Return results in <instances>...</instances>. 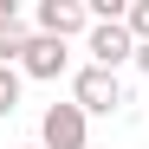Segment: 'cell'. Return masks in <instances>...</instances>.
Instances as JSON below:
<instances>
[{
  "instance_id": "cell-7",
  "label": "cell",
  "mask_w": 149,
  "mask_h": 149,
  "mask_svg": "<svg viewBox=\"0 0 149 149\" xmlns=\"http://www.w3.org/2000/svg\"><path fill=\"white\" fill-rule=\"evenodd\" d=\"M13 110H19V71L0 65V117H13Z\"/></svg>"
},
{
  "instance_id": "cell-1",
  "label": "cell",
  "mask_w": 149,
  "mask_h": 149,
  "mask_svg": "<svg viewBox=\"0 0 149 149\" xmlns=\"http://www.w3.org/2000/svg\"><path fill=\"white\" fill-rule=\"evenodd\" d=\"M71 104H78L84 117H110V110L123 104V84H117V71H104V65H84L78 78H71Z\"/></svg>"
},
{
  "instance_id": "cell-5",
  "label": "cell",
  "mask_w": 149,
  "mask_h": 149,
  "mask_svg": "<svg viewBox=\"0 0 149 149\" xmlns=\"http://www.w3.org/2000/svg\"><path fill=\"white\" fill-rule=\"evenodd\" d=\"M65 39H45V33H33V45H26V58H19V71H26V78H58L65 71Z\"/></svg>"
},
{
  "instance_id": "cell-4",
  "label": "cell",
  "mask_w": 149,
  "mask_h": 149,
  "mask_svg": "<svg viewBox=\"0 0 149 149\" xmlns=\"http://www.w3.org/2000/svg\"><path fill=\"white\" fill-rule=\"evenodd\" d=\"M97 19L84 0H39V33L45 39H71V33H91Z\"/></svg>"
},
{
  "instance_id": "cell-9",
  "label": "cell",
  "mask_w": 149,
  "mask_h": 149,
  "mask_svg": "<svg viewBox=\"0 0 149 149\" xmlns=\"http://www.w3.org/2000/svg\"><path fill=\"white\" fill-rule=\"evenodd\" d=\"M136 71H143V78H149V45H136Z\"/></svg>"
},
{
  "instance_id": "cell-8",
  "label": "cell",
  "mask_w": 149,
  "mask_h": 149,
  "mask_svg": "<svg viewBox=\"0 0 149 149\" xmlns=\"http://www.w3.org/2000/svg\"><path fill=\"white\" fill-rule=\"evenodd\" d=\"M123 26H130V39H136V45H149V0H130Z\"/></svg>"
},
{
  "instance_id": "cell-10",
  "label": "cell",
  "mask_w": 149,
  "mask_h": 149,
  "mask_svg": "<svg viewBox=\"0 0 149 149\" xmlns=\"http://www.w3.org/2000/svg\"><path fill=\"white\" fill-rule=\"evenodd\" d=\"M26 149H39V143H26Z\"/></svg>"
},
{
  "instance_id": "cell-3",
  "label": "cell",
  "mask_w": 149,
  "mask_h": 149,
  "mask_svg": "<svg viewBox=\"0 0 149 149\" xmlns=\"http://www.w3.org/2000/svg\"><path fill=\"white\" fill-rule=\"evenodd\" d=\"M84 52H91V65L117 71V65H130V58H136V39H130V26H123V19H104V26H91V33H84Z\"/></svg>"
},
{
  "instance_id": "cell-6",
  "label": "cell",
  "mask_w": 149,
  "mask_h": 149,
  "mask_svg": "<svg viewBox=\"0 0 149 149\" xmlns=\"http://www.w3.org/2000/svg\"><path fill=\"white\" fill-rule=\"evenodd\" d=\"M26 45H33V33H26V19H0V65H19L26 58Z\"/></svg>"
},
{
  "instance_id": "cell-2",
  "label": "cell",
  "mask_w": 149,
  "mask_h": 149,
  "mask_svg": "<svg viewBox=\"0 0 149 149\" xmlns=\"http://www.w3.org/2000/svg\"><path fill=\"white\" fill-rule=\"evenodd\" d=\"M39 149H91V117L78 104H52L39 123Z\"/></svg>"
}]
</instances>
